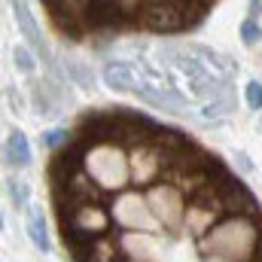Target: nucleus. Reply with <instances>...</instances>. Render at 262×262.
<instances>
[{"instance_id": "nucleus-7", "label": "nucleus", "mask_w": 262, "mask_h": 262, "mask_svg": "<svg viewBox=\"0 0 262 262\" xmlns=\"http://www.w3.org/2000/svg\"><path fill=\"white\" fill-rule=\"evenodd\" d=\"M162 162H165V149L162 146H152V143H134V152L128 156V171L131 180L137 186H146L156 180V174L162 171Z\"/></svg>"}, {"instance_id": "nucleus-16", "label": "nucleus", "mask_w": 262, "mask_h": 262, "mask_svg": "<svg viewBox=\"0 0 262 262\" xmlns=\"http://www.w3.org/2000/svg\"><path fill=\"white\" fill-rule=\"evenodd\" d=\"M6 195L12 201V207H18V210H25L31 204V189H28V183L21 177H9L6 180Z\"/></svg>"}, {"instance_id": "nucleus-8", "label": "nucleus", "mask_w": 262, "mask_h": 262, "mask_svg": "<svg viewBox=\"0 0 262 262\" xmlns=\"http://www.w3.org/2000/svg\"><path fill=\"white\" fill-rule=\"evenodd\" d=\"M101 82L110 89V92H119V95H134L137 85H140V73L134 61H107L101 67Z\"/></svg>"}, {"instance_id": "nucleus-3", "label": "nucleus", "mask_w": 262, "mask_h": 262, "mask_svg": "<svg viewBox=\"0 0 262 262\" xmlns=\"http://www.w3.org/2000/svg\"><path fill=\"white\" fill-rule=\"evenodd\" d=\"M253 241H256V232L247 220H226L223 226H216L207 238H204V250L216 259L235 262L250 256L253 250Z\"/></svg>"}, {"instance_id": "nucleus-5", "label": "nucleus", "mask_w": 262, "mask_h": 262, "mask_svg": "<svg viewBox=\"0 0 262 262\" xmlns=\"http://www.w3.org/2000/svg\"><path fill=\"white\" fill-rule=\"evenodd\" d=\"M110 220L122 232H156L159 229V223H156L146 198H140L137 192H125V189L110 204Z\"/></svg>"}, {"instance_id": "nucleus-11", "label": "nucleus", "mask_w": 262, "mask_h": 262, "mask_svg": "<svg viewBox=\"0 0 262 262\" xmlns=\"http://www.w3.org/2000/svg\"><path fill=\"white\" fill-rule=\"evenodd\" d=\"M119 253H125L134 262H146L156 256V241H152V232H122L119 238Z\"/></svg>"}, {"instance_id": "nucleus-1", "label": "nucleus", "mask_w": 262, "mask_h": 262, "mask_svg": "<svg viewBox=\"0 0 262 262\" xmlns=\"http://www.w3.org/2000/svg\"><path fill=\"white\" fill-rule=\"evenodd\" d=\"M79 171L101 192H122L131 180L128 156H125L122 143L110 140V137H92V143L82 146V152H79Z\"/></svg>"}, {"instance_id": "nucleus-10", "label": "nucleus", "mask_w": 262, "mask_h": 262, "mask_svg": "<svg viewBox=\"0 0 262 262\" xmlns=\"http://www.w3.org/2000/svg\"><path fill=\"white\" fill-rule=\"evenodd\" d=\"M3 162H6L9 168H15V171L28 168V165L34 162L31 140H28V134H25L21 128H12L9 134H6V140H3Z\"/></svg>"}, {"instance_id": "nucleus-17", "label": "nucleus", "mask_w": 262, "mask_h": 262, "mask_svg": "<svg viewBox=\"0 0 262 262\" xmlns=\"http://www.w3.org/2000/svg\"><path fill=\"white\" fill-rule=\"evenodd\" d=\"M238 31H241V43H244V46H259V43H262V25H259V18H244Z\"/></svg>"}, {"instance_id": "nucleus-18", "label": "nucleus", "mask_w": 262, "mask_h": 262, "mask_svg": "<svg viewBox=\"0 0 262 262\" xmlns=\"http://www.w3.org/2000/svg\"><path fill=\"white\" fill-rule=\"evenodd\" d=\"M244 101H247V107L250 110H262V79H250L247 85H244Z\"/></svg>"}, {"instance_id": "nucleus-21", "label": "nucleus", "mask_w": 262, "mask_h": 262, "mask_svg": "<svg viewBox=\"0 0 262 262\" xmlns=\"http://www.w3.org/2000/svg\"><path fill=\"white\" fill-rule=\"evenodd\" d=\"M250 15L247 18H259V12H262V0H250V9H247Z\"/></svg>"}, {"instance_id": "nucleus-13", "label": "nucleus", "mask_w": 262, "mask_h": 262, "mask_svg": "<svg viewBox=\"0 0 262 262\" xmlns=\"http://www.w3.org/2000/svg\"><path fill=\"white\" fill-rule=\"evenodd\" d=\"M61 70H64L67 82H76L82 92H95V73H92L89 61H82L76 55H64L61 58Z\"/></svg>"}, {"instance_id": "nucleus-4", "label": "nucleus", "mask_w": 262, "mask_h": 262, "mask_svg": "<svg viewBox=\"0 0 262 262\" xmlns=\"http://www.w3.org/2000/svg\"><path fill=\"white\" fill-rule=\"evenodd\" d=\"M61 223L67 229L70 241H92V238H104L110 232V210L101 207V201H79V204H64L61 207Z\"/></svg>"}, {"instance_id": "nucleus-19", "label": "nucleus", "mask_w": 262, "mask_h": 262, "mask_svg": "<svg viewBox=\"0 0 262 262\" xmlns=\"http://www.w3.org/2000/svg\"><path fill=\"white\" fill-rule=\"evenodd\" d=\"M3 101H6L9 113H15V116H21V113H25V107H28V104H25V95H21L15 85H9V89L3 92Z\"/></svg>"}, {"instance_id": "nucleus-2", "label": "nucleus", "mask_w": 262, "mask_h": 262, "mask_svg": "<svg viewBox=\"0 0 262 262\" xmlns=\"http://www.w3.org/2000/svg\"><path fill=\"white\" fill-rule=\"evenodd\" d=\"M159 55H162L159 61L168 64V70L183 82V89H186L189 98H195V101H210V98L229 92V89H226V79H220L201 58H195V52H192L189 46L162 43V46H159Z\"/></svg>"}, {"instance_id": "nucleus-14", "label": "nucleus", "mask_w": 262, "mask_h": 262, "mask_svg": "<svg viewBox=\"0 0 262 262\" xmlns=\"http://www.w3.org/2000/svg\"><path fill=\"white\" fill-rule=\"evenodd\" d=\"M229 113H232V98H229V92H223V95L204 101V107H201V119H210V122L226 119Z\"/></svg>"}, {"instance_id": "nucleus-22", "label": "nucleus", "mask_w": 262, "mask_h": 262, "mask_svg": "<svg viewBox=\"0 0 262 262\" xmlns=\"http://www.w3.org/2000/svg\"><path fill=\"white\" fill-rule=\"evenodd\" d=\"M0 232H3V213H0Z\"/></svg>"}, {"instance_id": "nucleus-20", "label": "nucleus", "mask_w": 262, "mask_h": 262, "mask_svg": "<svg viewBox=\"0 0 262 262\" xmlns=\"http://www.w3.org/2000/svg\"><path fill=\"white\" fill-rule=\"evenodd\" d=\"M67 137H70V134H67L64 128H49L43 134V146H46V149H61L67 143Z\"/></svg>"}, {"instance_id": "nucleus-15", "label": "nucleus", "mask_w": 262, "mask_h": 262, "mask_svg": "<svg viewBox=\"0 0 262 262\" xmlns=\"http://www.w3.org/2000/svg\"><path fill=\"white\" fill-rule=\"evenodd\" d=\"M37 55H34V49L28 46V43H18V46H12V67L18 70V73H25V76H34V70H37Z\"/></svg>"}, {"instance_id": "nucleus-6", "label": "nucleus", "mask_w": 262, "mask_h": 262, "mask_svg": "<svg viewBox=\"0 0 262 262\" xmlns=\"http://www.w3.org/2000/svg\"><path fill=\"white\" fill-rule=\"evenodd\" d=\"M146 204L156 216L159 226H168V229H177L183 220H186V198L183 192L174 186V183H159L146 192Z\"/></svg>"}, {"instance_id": "nucleus-9", "label": "nucleus", "mask_w": 262, "mask_h": 262, "mask_svg": "<svg viewBox=\"0 0 262 262\" xmlns=\"http://www.w3.org/2000/svg\"><path fill=\"white\" fill-rule=\"evenodd\" d=\"M143 25L149 31H177L186 25V15L177 3H146L143 6Z\"/></svg>"}, {"instance_id": "nucleus-12", "label": "nucleus", "mask_w": 262, "mask_h": 262, "mask_svg": "<svg viewBox=\"0 0 262 262\" xmlns=\"http://www.w3.org/2000/svg\"><path fill=\"white\" fill-rule=\"evenodd\" d=\"M25 210H28V213H25V232H28L31 244H34L40 253H49V250H52V238H49V229H46V220H43L40 207L28 204Z\"/></svg>"}]
</instances>
